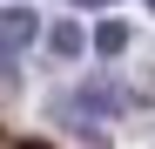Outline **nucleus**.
Segmentation results:
<instances>
[{
	"label": "nucleus",
	"instance_id": "f257e3e1",
	"mask_svg": "<svg viewBox=\"0 0 155 149\" xmlns=\"http://www.w3.org/2000/svg\"><path fill=\"white\" fill-rule=\"evenodd\" d=\"M34 34H41L34 7H0V74H14V68H20V54L34 47Z\"/></svg>",
	"mask_w": 155,
	"mask_h": 149
},
{
	"label": "nucleus",
	"instance_id": "f03ea898",
	"mask_svg": "<svg viewBox=\"0 0 155 149\" xmlns=\"http://www.w3.org/2000/svg\"><path fill=\"white\" fill-rule=\"evenodd\" d=\"M121 102H128V95H121L115 81H88V88H81V95L68 102V115H115Z\"/></svg>",
	"mask_w": 155,
	"mask_h": 149
},
{
	"label": "nucleus",
	"instance_id": "7ed1b4c3",
	"mask_svg": "<svg viewBox=\"0 0 155 149\" xmlns=\"http://www.w3.org/2000/svg\"><path fill=\"white\" fill-rule=\"evenodd\" d=\"M47 47H54L61 61H74V54H81V27H74V20H61V27L47 34Z\"/></svg>",
	"mask_w": 155,
	"mask_h": 149
},
{
	"label": "nucleus",
	"instance_id": "20e7f679",
	"mask_svg": "<svg viewBox=\"0 0 155 149\" xmlns=\"http://www.w3.org/2000/svg\"><path fill=\"white\" fill-rule=\"evenodd\" d=\"M94 47H101V54H121V47H128V27H121V20H101V27H94Z\"/></svg>",
	"mask_w": 155,
	"mask_h": 149
},
{
	"label": "nucleus",
	"instance_id": "39448f33",
	"mask_svg": "<svg viewBox=\"0 0 155 149\" xmlns=\"http://www.w3.org/2000/svg\"><path fill=\"white\" fill-rule=\"evenodd\" d=\"M74 7H108V0H74Z\"/></svg>",
	"mask_w": 155,
	"mask_h": 149
},
{
	"label": "nucleus",
	"instance_id": "423d86ee",
	"mask_svg": "<svg viewBox=\"0 0 155 149\" xmlns=\"http://www.w3.org/2000/svg\"><path fill=\"white\" fill-rule=\"evenodd\" d=\"M148 7H155V0H148Z\"/></svg>",
	"mask_w": 155,
	"mask_h": 149
}]
</instances>
